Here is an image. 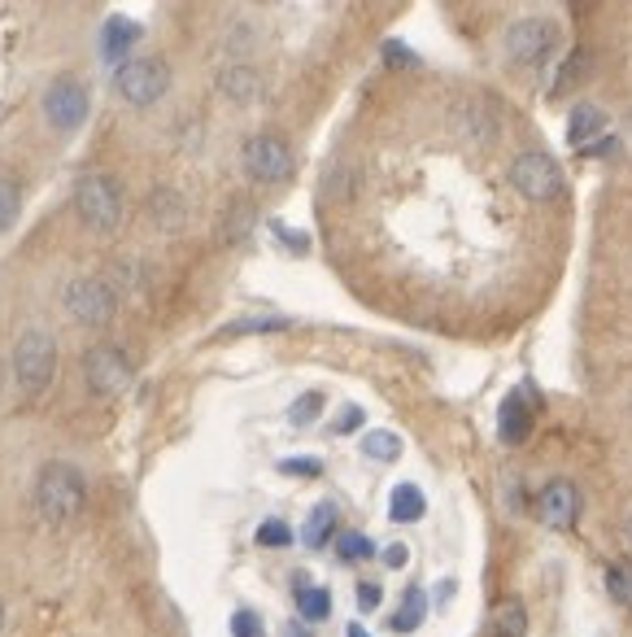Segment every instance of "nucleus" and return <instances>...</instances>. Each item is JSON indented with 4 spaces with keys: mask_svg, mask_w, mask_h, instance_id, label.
Returning a JSON list of instances; mask_svg holds the SVG:
<instances>
[{
    "mask_svg": "<svg viewBox=\"0 0 632 637\" xmlns=\"http://www.w3.org/2000/svg\"><path fill=\"white\" fill-rule=\"evenodd\" d=\"M75 210L83 218V227H92L101 236L118 232V223H122V188H118V179L106 175V170L83 175L75 184Z\"/></svg>",
    "mask_w": 632,
    "mask_h": 637,
    "instance_id": "20e7f679",
    "label": "nucleus"
},
{
    "mask_svg": "<svg viewBox=\"0 0 632 637\" xmlns=\"http://www.w3.org/2000/svg\"><path fill=\"white\" fill-rule=\"evenodd\" d=\"M83 380H88V389L97 398H118L131 384V359H127V350H118L109 341L92 345L83 354Z\"/></svg>",
    "mask_w": 632,
    "mask_h": 637,
    "instance_id": "1a4fd4ad",
    "label": "nucleus"
},
{
    "mask_svg": "<svg viewBox=\"0 0 632 637\" xmlns=\"http://www.w3.org/2000/svg\"><path fill=\"white\" fill-rule=\"evenodd\" d=\"M231 637H266V625L258 611H236L231 616Z\"/></svg>",
    "mask_w": 632,
    "mask_h": 637,
    "instance_id": "c756f323",
    "label": "nucleus"
},
{
    "mask_svg": "<svg viewBox=\"0 0 632 637\" xmlns=\"http://www.w3.org/2000/svg\"><path fill=\"white\" fill-rule=\"evenodd\" d=\"M323 415V393H302L293 406H288V424L293 428H310Z\"/></svg>",
    "mask_w": 632,
    "mask_h": 637,
    "instance_id": "a878e982",
    "label": "nucleus"
},
{
    "mask_svg": "<svg viewBox=\"0 0 632 637\" xmlns=\"http://www.w3.org/2000/svg\"><path fill=\"white\" fill-rule=\"evenodd\" d=\"M363 454L375 459V463H397L402 459V437L388 432V428H371L363 437Z\"/></svg>",
    "mask_w": 632,
    "mask_h": 637,
    "instance_id": "5701e85b",
    "label": "nucleus"
},
{
    "mask_svg": "<svg viewBox=\"0 0 632 637\" xmlns=\"http://www.w3.org/2000/svg\"><path fill=\"white\" fill-rule=\"evenodd\" d=\"M218 92H223L227 101H236V106H249V101L263 92V79H258L254 66H223V70H218Z\"/></svg>",
    "mask_w": 632,
    "mask_h": 637,
    "instance_id": "2eb2a0df",
    "label": "nucleus"
},
{
    "mask_svg": "<svg viewBox=\"0 0 632 637\" xmlns=\"http://www.w3.org/2000/svg\"><path fill=\"white\" fill-rule=\"evenodd\" d=\"M602 136H606V109H598V106L572 109V127H567V140H572V145L589 149V145H598Z\"/></svg>",
    "mask_w": 632,
    "mask_h": 637,
    "instance_id": "a211bd4d",
    "label": "nucleus"
},
{
    "mask_svg": "<svg viewBox=\"0 0 632 637\" xmlns=\"http://www.w3.org/2000/svg\"><path fill=\"white\" fill-rule=\"evenodd\" d=\"M354 428H363V406H345V411L332 420V432H336V437H345V432H354Z\"/></svg>",
    "mask_w": 632,
    "mask_h": 637,
    "instance_id": "2f4dec72",
    "label": "nucleus"
},
{
    "mask_svg": "<svg viewBox=\"0 0 632 637\" xmlns=\"http://www.w3.org/2000/svg\"><path fill=\"white\" fill-rule=\"evenodd\" d=\"M445 118H450V131H454L458 140L475 145V149H488V145L497 140V131H502L497 109L488 106L484 97H454Z\"/></svg>",
    "mask_w": 632,
    "mask_h": 637,
    "instance_id": "9d476101",
    "label": "nucleus"
},
{
    "mask_svg": "<svg viewBox=\"0 0 632 637\" xmlns=\"http://www.w3.org/2000/svg\"><path fill=\"white\" fill-rule=\"evenodd\" d=\"M275 327H288V318L270 315V318H245V323H231V332H275Z\"/></svg>",
    "mask_w": 632,
    "mask_h": 637,
    "instance_id": "473e14b6",
    "label": "nucleus"
},
{
    "mask_svg": "<svg viewBox=\"0 0 632 637\" xmlns=\"http://www.w3.org/2000/svg\"><path fill=\"white\" fill-rule=\"evenodd\" d=\"M279 472H284V477H323V459H315V454H293V459H279Z\"/></svg>",
    "mask_w": 632,
    "mask_h": 637,
    "instance_id": "c85d7f7f",
    "label": "nucleus"
},
{
    "mask_svg": "<svg viewBox=\"0 0 632 637\" xmlns=\"http://www.w3.org/2000/svg\"><path fill=\"white\" fill-rule=\"evenodd\" d=\"M149 214H154V223H158L161 232H179L188 223V206H184V197L175 188H158L149 197Z\"/></svg>",
    "mask_w": 632,
    "mask_h": 637,
    "instance_id": "aec40b11",
    "label": "nucleus"
},
{
    "mask_svg": "<svg viewBox=\"0 0 632 637\" xmlns=\"http://www.w3.org/2000/svg\"><path fill=\"white\" fill-rule=\"evenodd\" d=\"M423 620H427V594L411 585V589H406V598H402V607L393 611L388 629H393V634H415Z\"/></svg>",
    "mask_w": 632,
    "mask_h": 637,
    "instance_id": "412c9836",
    "label": "nucleus"
},
{
    "mask_svg": "<svg viewBox=\"0 0 632 637\" xmlns=\"http://www.w3.org/2000/svg\"><path fill=\"white\" fill-rule=\"evenodd\" d=\"M340 529V511H336V502H315L310 507V516H306V529H302V541L310 546V550H323L332 537Z\"/></svg>",
    "mask_w": 632,
    "mask_h": 637,
    "instance_id": "f3484780",
    "label": "nucleus"
},
{
    "mask_svg": "<svg viewBox=\"0 0 632 637\" xmlns=\"http://www.w3.org/2000/svg\"><path fill=\"white\" fill-rule=\"evenodd\" d=\"M511 184H515V193L524 202H559L567 193L563 166L550 158V154H541V149H527V154H520V158L511 161Z\"/></svg>",
    "mask_w": 632,
    "mask_h": 637,
    "instance_id": "423d86ee",
    "label": "nucleus"
},
{
    "mask_svg": "<svg viewBox=\"0 0 632 637\" xmlns=\"http://www.w3.org/2000/svg\"><path fill=\"white\" fill-rule=\"evenodd\" d=\"M297 611H302L306 625H323V620L332 616V594H327L323 585L297 581Z\"/></svg>",
    "mask_w": 632,
    "mask_h": 637,
    "instance_id": "4be33fe9",
    "label": "nucleus"
},
{
    "mask_svg": "<svg viewBox=\"0 0 632 637\" xmlns=\"http://www.w3.org/2000/svg\"><path fill=\"white\" fill-rule=\"evenodd\" d=\"M384 61H388V66H415L419 57H411V53H406V45H397V40H388V45H384Z\"/></svg>",
    "mask_w": 632,
    "mask_h": 637,
    "instance_id": "f704fd0d",
    "label": "nucleus"
},
{
    "mask_svg": "<svg viewBox=\"0 0 632 637\" xmlns=\"http://www.w3.org/2000/svg\"><path fill=\"white\" fill-rule=\"evenodd\" d=\"M240 166H245V175H249L254 184H284V179L293 175V149H288L279 136L258 131V136L245 140Z\"/></svg>",
    "mask_w": 632,
    "mask_h": 637,
    "instance_id": "6e6552de",
    "label": "nucleus"
},
{
    "mask_svg": "<svg viewBox=\"0 0 632 637\" xmlns=\"http://www.w3.org/2000/svg\"><path fill=\"white\" fill-rule=\"evenodd\" d=\"M532 424H536L532 402H527L524 393H506V402L497 406V437L506 445H524L527 437H532Z\"/></svg>",
    "mask_w": 632,
    "mask_h": 637,
    "instance_id": "ddd939ff",
    "label": "nucleus"
},
{
    "mask_svg": "<svg viewBox=\"0 0 632 637\" xmlns=\"http://www.w3.org/2000/svg\"><path fill=\"white\" fill-rule=\"evenodd\" d=\"M275 236H279V241H284V245H293V249H297V254H306V249H310V241H306V236H293V232H288V227H284V223H275Z\"/></svg>",
    "mask_w": 632,
    "mask_h": 637,
    "instance_id": "c9c22d12",
    "label": "nucleus"
},
{
    "mask_svg": "<svg viewBox=\"0 0 632 637\" xmlns=\"http://www.w3.org/2000/svg\"><path fill=\"white\" fill-rule=\"evenodd\" d=\"M584 70V53H572L563 61V70H559V79H554V97H563V92H572V84H576V75Z\"/></svg>",
    "mask_w": 632,
    "mask_h": 637,
    "instance_id": "7c9ffc66",
    "label": "nucleus"
},
{
    "mask_svg": "<svg viewBox=\"0 0 632 637\" xmlns=\"http://www.w3.org/2000/svg\"><path fill=\"white\" fill-rule=\"evenodd\" d=\"M61 302L70 318L88 323V327H106L113 311H118V288L101 280V275H75L66 288H61Z\"/></svg>",
    "mask_w": 632,
    "mask_h": 637,
    "instance_id": "0eeeda50",
    "label": "nucleus"
},
{
    "mask_svg": "<svg viewBox=\"0 0 632 637\" xmlns=\"http://www.w3.org/2000/svg\"><path fill=\"white\" fill-rule=\"evenodd\" d=\"M336 555H340V564H367L375 555V541L367 532H345V537H336Z\"/></svg>",
    "mask_w": 632,
    "mask_h": 637,
    "instance_id": "b1692460",
    "label": "nucleus"
},
{
    "mask_svg": "<svg viewBox=\"0 0 632 637\" xmlns=\"http://www.w3.org/2000/svg\"><path fill=\"white\" fill-rule=\"evenodd\" d=\"M140 22H131V18H122V13H113L106 27H101V57H106L109 66H127V53L140 45Z\"/></svg>",
    "mask_w": 632,
    "mask_h": 637,
    "instance_id": "4468645a",
    "label": "nucleus"
},
{
    "mask_svg": "<svg viewBox=\"0 0 632 637\" xmlns=\"http://www.w3.org/2000/svg\"><path fill=\"white\" fill-rule=\"evenodd\" d=\"M527 634V607L520 598H502L488 616V637H524Z\"/></svg>",
    "mask_w": 632,
    "mask_h": 637,
    "instance_id": "6ab92c4d",
    "label": "nucleus"
},
{
    "mask_svg": "<svg viewBox=\"0 0 632 637\" xmlns=\"http://www.w3.org/2000/svg\"><path fill=\"white\" fill-rule=\"evenodd\" d=\"M580 489L572 480H550L545 489H541V498H536V516H541V525L554 532H567L576 529L580 520Z\"/></svg>",
    "mask_w": 632,
    "mask_h": 637,
    "instance_id": "f8f14e48",
    "label": "nucleus"
},
{
    "mask_svg": "<svg viewBox=\"0 0 632 637\" xmlns=\"http://www.w3.org/2000/svg\"><path fill=\"white\" fill-rule=\"evenodd\" d=\"M9 367H13V380L27 398L49 393L57 380V336L49 327H22V336L13 341Z\"/></svg>",
    "mask_w": 632,
    "mask_h": 637,
    "instance_id": "f03ea898",
    "label": "nucleus"
},
{
    "mask_svg": "<svg viewBox=\"0 0 632 637\" xmlns=\"http://www.w3.org/2000/svg\"><path fill=\"white\" fill-rule=\"evenodd\" d=\"M559 40H563V31H559V22H554V18H545V13H527V18L506 22V31H502V53L511 57L515 66H541V61H550V57H554Z\"/></svg>",
    "mask_w": 632,
    "mask_h": 637,
    "instance_id": "7ed1b4c3",
    "label": "nucleus"
},
{
    "mask_svg": "<svg viewBox=\"0 0 632 637\" xmlns=\"http://www.w3.org/2000/svg\"><path fill=\"white\" fill-rule=\"evenodd\" d=\"M379 598H384V589H379L375 581L358 585V607H363V611H375V607H379Z\"/></svg>",
    "mask_w": 632,
    "mask_h": 637,
    "instance_id": "72a5a7b5",
    "label": "nucleus"
},
{
    "mask_svg": "<svg viewBox=\"0 0 632 637\" xmlns=\"http://www.w3.org/2000/svg\"><path fill=\"white\" fill-rule=\"evenodd\" d=\"M258 546L284 550V546H293V529H288L284 520H263V525H258Z\"/></svg>",
    "mask_w": 632,
    "mask_h": 637,
    "instance_id": "cd10ccee",
    "label": "nucleus"
},
{
    "mask_svg": "<svg viewBox=\"0 0 632 637\" xmlns=\"http://www.w3.org/2000/svg\"><path fill=\"white\" fill-rule=\"evenodd\" d=\"M606 594H611L624 611H632V564H611V568H606Z\"/></svg>",
    "mask_w": 632,
    "mask_h": 637,
    "instance_id": "393cba45",
    "label": "nucleus"
},
{
    "mask_svg": "<svg viewBox=\"0 0 632 637\" xmlns=\"http://www.w3.org/2000/svg\"><path fill=\"white\" fill-rule=\"evenodd\" d=\"M406 559H411V550H406V546H388V550H384V564H388V568H402Z\"/></svg>",
    "mask_w": 632,
    "mask_h": 637,
    "instance_id": "e433bc0d",
    "label": "nucleus"
},
{
    "mask_svg": "<svg viewBox=\"0 0 632 637\" xmlns=\"http://www.w3.org/2000/svg\"><path fill=\"white\" fill-rule=\"evenodd\" d=\"M427 516V498H423V489L415 480H402V484H393V493H388V520L393 525H415Z\"/></svg>",
    "mask_w": 632,
    "mask_h": 637,
    "instance_id": "dca6fc26",
    "label": "nucleus"
},
{
    "mask_svg": "<svg viewBox=\"0 0 632 637\" xmlns=\"http://www.w3.org/2000/svg\"><path fill=\"white\" fill-rule=\"evenodd\" d=\"M18 214H22V193H18V184H13V179H0V232H9V227L18 223Z\"/></svg>",
    "mask_w": 632,
    "mask_h": 637,
    "instance_id": "bb28decb",
    "label": "nucleus"
},
{
    "mask_svg": "<svg viewBox=\"0 0 632 637\" xmlns=\"http://www.w3.org/2000/svg\"><path fill=\"white\" fill-rule=\"evenodd\" d=\"M113 88H118V97H122L127 106H136V109L158 106L161 97L170 92V66L154 53L131 57V61L113 75Z\"/></svg>",
    "mask_w": 632,
    "mask_h": 637,
    "instance_id": "39448f33",
    "label": "nucleus"
},
{
    "mask_svg": "<svg viewBox=\"0 0 632 637\" xmlns=\"http://www.w3.org/2000/svg\"><path fill=\"white\" fill-rule=\"evenodd\" d=\"M284 637H310V634H306L302 625H288V629H284Z\"/></svg>",
    "mask_w": 632,
    "mask_h": 637,
    "instance_id": "4c0bfd02",
    "label": "nucleus"
},
{
    "mask_svg": "<svg viewBox=\"0 0 632 637\" xmlns=\"http://www.w3.org/2000/svg\"><path fill=\"white\" fill-rule=\"evenodd\" d=\"M629 541H632V516H629Z\"/></svg>",
    "mask_w": 632,
    "mask_h": 637,
    "instance_id": "a19ab883",
    "label": "nucleus"
},
{
    "mask_svg": "<svg viewBox=\"0 0 632 637\" xmlns=\"http://www.w3.org/2000/svg\"><path fill=\"white\" fill-rule=\"evenodd\" d=\"M349 637H371V634L363 629V625H349Z\"/></svg>",
    "mask_w": 632,
    "mask_h": 637,
    "instance_id": "58836bf2",
    "label": "nucleus"
},
{
    "mask_svg": "<svg viewBox=\"0 0 632 637\" xmlns=\"http://www.w3.org/2000/svg\"><path fill=\"white\" fill-rule=\"evenodd\" d=\"M88 507V480L75 463H45L36 477V511L49 525H70Z\"/></svg>",
    "mask_w": 632,
    "mask_h": 637,
    "instance_id": "f257e3e1",
    "label": "nucleus"
},
{
    "mask_svg": "<svg viewBox=\"0 0 632 637\" xmlns=\"http://www.w3.org/2000/svg\"><path fill=\"white\" fill-rule=\"evenodd\" d=\"M88 84L83 79H57L53 88L45 92V122L53 131H79L88 118Z\"/></svg>",
    "mask_w": 632,
    "mask_h": 637,
    "instance_id": "9b49d317",
    "label": "nucleus"
},
{
    "mask_svg": "<svg viewBox=\"0 0 632 637\" xmlns=\"http://www.w3.org/2000/svg\"><path fill=\"white\" fill-rule=\"evenodd\" d=\"M0 629H4V602H0Z\"/></svg>",
    "mask_w": 632,
    "mask_h": 637,
    "instance_id": "ea45409f",
    "label": "nucleus"
}]
</instances>
